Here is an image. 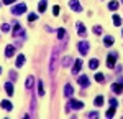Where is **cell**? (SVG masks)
<instances>
[{
	"label": "cell",
	"instance_id": "obj_1",
	"mask_svg": "<svg viewBox=\"0 0 123 119\" xmlns=\"http://www.w3.org/2000/svg\"><path fill=\"white\" fill-rule=\"evenodd\" d=\"M57 58H59V50L54 48L53 50V55H51V65H49V73L54 74L57 68Z\"/></svg>",
	"mask_w": 123,
	"mask_h": 119
},
{
	"label": "cell",
	"instance_id": "obj_2",
	"mask_svg": "<svg viewBox=\"0 0 123 119\" xmlns=\"http://www.w3.org/2000/svg\"><path fill=\"white\" fill-rule=\"evenodd\" d=\"M82 109L84 108V103H82V101H77V99H69V103H67V111H69V109Z\"/></svg>",
	"mask_w": 123,
	"mask_h": 119
},
{
	"label": "cell",
	"instance_id": "obj_3",
	"mask_svg": "<svg viewBox=\"0 0 123 119\" xmlns=\"http://www.w3.org/2000/svg\"><path fill=\"white\" fill-rule=\"evenodd\" d=\"M26 12V5L25 3H18V5H15L13 8H12V13L13 15H21V13H25Z\"/></svg>",
	"mask_w": 123,
	"mask_h": 119
},
{
	"label": "cell",
	"instance_id": "obj_4",
	"mask_svg": "<svg viewBox=\"0 0 123 119\" xmlns=\"http://www.w3.org/2000/svg\"><path fill=\"white\" fill-rule=\"evenodd\" d=\"M77 46H79V53H80V55H87V53H89V46H90V45H89V41H79V45H77Z\"/></svg>",
	"mask_w": 123,
	"mask_h": 119
},
{
	"label": "cell",
	"instance_id": "obj_5",
	"mask_svg": "<svg viewBox=\"0 0 123 119\" xmlns=\"http://www.w3.org/2000/svg\"><path fill=\"white\" fill-rule=\"evenodd\" d=\"M13 37H15V38H18V37H25L23 28L20 27V23H17V22H15V27H13Z\"/></svg>",
	"mask_w": 123,
	"mask_h": 119
},
{
	"label": "cell",
	"instance_id": "obj_6",
	"mask_svg": "<svg viewBox=\"0 0 123 119\" xmlns=\"http://www.w3.org/2000/svg\"><path fill=\"white\" fill-rule=\"evenodd\" d=\"M115 60H117V53L112 51V53L107 56V66H108V68H113L115 66Z\"/></svg>",
	"mask_w": 123,
	"mask_h": 119
},
{
	"label": "cell",
	"instance_id": "obj_7",
	"mask_svg": "<svg viewBox=\"0 0 123 119\" xmlns=\"http://www.w3.org/2000/svg\"><path fill=\"white\" fill-rule=\"evenodd\" d=\"M15 50H17L15 45H8V46H5V58H12V56L15 55Z\"/></svg>",
	"mask_w": 123,
	"mask_h": 119
},
{
	"label": "cell",
	"instance_id": "obj_8",
	"mask_svg": "<svg viewBox=\"0 0 123 119\" xmlns=\"http://www.w3.org/2000/svg\"><path fill=\"white\" fill-rule=\"evenodd\" d=\"M69 7H71V10H74V12H82V7H80L79 0H71L69 2Z\"/></svg>",
	"mask_w": 123,
	"mask_h": 119
},
{
	"label": "cell",
	"instance_id": "obj_9",
	"mask_svg": "<svg viewBox=\"0 0 123 119\" xmlns=\"http://www.w3.org/2000/svg\"><path fill=\"white\" fill-rule=\"evenodd\" d=\"M112 89H113L115 94H122L123 93V83H120V81H118V83H113V84H112Z\"/></svg>",
	"mask_w": 123,
	"mask_h": 119
},
{
	"label": "cell",
	"instance_id": "obj_10",
	"mask_svg": "<svg viewBox=\"0 0 123 119\" xmlns=\"http://www.w3.org/2000/svg\"><path fill=\"white\" fill-rule=\"evenodd\" d=\"M77 35L79 37H82V38H85V35H87V30H85V27H84V23H77Z\"/></svg>",
	"mask_w": 123,
	"mask_h": 119
},
{
	"label": "cell",
	"instance_id": "obj_11",
	"mask_svg": "<svg viewBox=\"0 0 123 119\" xmlns=\"http://www.w3.org/2000/svg\"><path fill=\"white\" fill-rule=\"evenodd\" d=\"M80 68H82V60H76V63L72 66V74H77L80 71Z\"/></svg>",
	"mask_w": 123,
	"mask_h": 119
},
{
	"label": "cell",
	"instance_id": "obj_12",
	"mask_svg": "<svg viewBox=\"0 0 123 119\" xmlns=\"http://www.w3.org/2000/svg\"><path fill=\"white\" fill-rule=\"evenodd\" d=\"M77 83H79L82 88H85V86H89V78H87L85 74H82V76H79V78H77Z\"/></svg>",
	"mask_w": 123,
	"mask_h": 119
},
{
	"label": "cell",
	"instance_id": "obj_13",
	"mask_svg": "<svg viewBox=\"0 0 123 119\" xmlns=\"http://www.w3.org/2000/svg\"><path fill=\"white\" fill-rule=\"evenodd\" d=\"M72 94H74V88H72L71 84H66V86H64V96H66V98H71Z\"/></svg>",
	"mask_w": 123,
	"mask_h": 119
},
{
	"label": "cell",
	"instance_id": "obj_14",
	"mask_svg": "<svg viewBox=\"0 0 123 119\" xmlns=\"http://www.w3.org/2000/svg\"><path fill=\"white\" fill-rule=\"evenodd\" d=\"M0 106H2L3 109H7V111H12V109H13V104L10 103L8 99H3V101L0 103Z\"/></svg>",
	"mask_w": 123,
	"mask_h": 119
},
{
	"label": "cell",
	"instance_id": "obj_15",
	"mask_svg": "<svg viewBox=\"0 0 123 119\" xmlns=\"http://www.w3.org/2000/svg\"><path fill=\"white\" fill-rule=\"evenodd\" d=\"M113 43H115V38L112 37V35H107V37L104 38V45L105 46H112Z\"/></svg>",
	"mask_w": 123,
	"mask_h": 119
},
{
	"label": "cell",
	"instance_id": "obj_16",
	"mask_svg": "<svg viewBox=\"0 0 123 119\" xmlns=\"http://www.w3.org/2000/svg\"><path fill=\"white\" fill-rule=\"evenodd\" d=\"M46 7H48V0H41L38 3V12L39 13H44L46 12Z\"/></svg>",
	"mask_w": 123,
	"mask_h": 119
},
{
	"label": "cell",
	"instance_id": "obj_17",
	"mask_svg": "<svg viewBox=\"0 0 123 119\" xmlns=\"http://www.w3.org/2000/svg\"><path fill=\"white\" fill-rule=\"evenodd\" d=\"M3 88H5V91H7V94H8V96H13V84H12L10 81L3 84Z\"/></svg>",
	"mask_w": 123,
	"mask_h": 119
},
{
	"label": "cell",
	"instance_id": "obj_18",
	"mask_svg": "<svg viewBox=\"0 0 123 119\" xmlns=\"http://www.w3.org/2000/svg\"><path fill=\"white\" fill-rule=\"evenodd\" d=\"M33 84H35V76L30 74L26 78V89H33Z\"/></svg>",
	"mask_w": 123,
	"mask_h": 119
},
{
	"label": "cell",
	"instance_id": "obj_19",
	"mask_svg": "<svg viewBox=\"0 0 123 119\" xmlns=\"http://www.w3.org/2000/svg\"><path fill=\"white\" fill-rule=\"evenodd\" d=\"M23 63H25V56H23V55H20L18 58H17V61H15L17 68H21V66H23Z\"/></svg>",
	"mask_w": 123,
	"mask_h": 119
},
{
	"label": "cell",
	"instance_id": "obj_20",
	"mask_svg": "<svg viewBox=\"0 0 123 119\" xmlns=\"http://www.w3.org/2000/svg\"><path fill=\"white\" fill-rule=\"evenodd\" d=\"M38 94L39 96H44V83L38 81Z\"/></svg>",
	"mask_w": 123,
	"mask_h": 119
},
{
	"label": "cell",
	"instance_id": "obj_21",
	"mask_svg": "<svg viewBox=\"0 0 123 119\" xmlns=\"http://www.w3.org/2000/svg\"><path fill=\"white\" fill-rule=\"evenodd\" d=\"M72 60H74V58H71V56H66V58L62 60V66H64V68H69V66H71V63H72Z\"/></svg>",
	"mask_w": 123,
	"mask_h": 119
},
{
	"label": "cell",
	"instance_id": "obj_22",
	"mask_svg": "<svg viewBox=\"0 0 123 119\" xmlns=\"http://www.w3.org/2000/svg\"><path fill=\"white\" fill-rule=\"evenodd\" d=\"M56 33H57V38H59V40H64V38H66V30H64V28H57Z\"/></svg>",
	"mask_w": 123,
	"mask_h": 119
},
{
	"label": "cell",
	"instance_id": "obj_23",
	"mask_svg": "<svg viewBox=\"0 0 123 119\" xmlns=\"http://www.w3.org/2000/svg\"><path fill=\"white\" fill-rule=\"evenodd\" d=\"M94 104L97 106V108H100V106L104 104V96H97V98L94 99Z\"/></svg>",
	"mask_w": 123,
	"mask_h": 119
},
{
	"label": "cell",
	"instance_id": "obj_24",
	"mask_svg": "<svg viewBox=\"0 0 123 119\" xmlns=\"http://www.w3.org/2000/svg\"><path fill=\"white\" fill-rule=\"evenodd\" d=\"M89 66H90V69H95V68H98V60H97V58L90 60V61H89Z\"/></svg>",
	"mask_w": 123,
	"mask_h": 119
},
{
	"label": "cell",
	"instance_id": "obj_25",
	"mask_svg": "<svg viewBox=\"0 0 123 119\" xmlns=\"http://www.w3.org/2000/svg\"><path fill=\"white\" fill-rule=\"evenodd\" d=\"M113 116H115V108H113V106H110V109L105 112V118L110 119V118H113Z\"/></svg>",
	"mask_w": 123,
	"mask_h": 119
},
{
	"label": "cell",
	"instance_id": "obj_26",
	"mask_svg": "<svg viewBox=\"0 0 123 119\" xmlns=\"http://www.w3.org/2000/svg\"><path fill=\"white\" fill-rule=\"evenodd\" d=\"M92 31H94L95 37H98V35H102V27H100V25H95L94 28H92Z\"/></svg>",
	"mask_w": 123,
	"mask_h": 119
},
{
	"label": "cell",
	"instance_id": "obj_27",
	"mask_svg": "<svg viewBox=\"0 0 123 119\" xmlns=\"http://www.w3.org/2000/svg\"><path fill=\"white\" fill-rule=\"evenodd\" d=\"M112 20H113V25H115V27H120V25H122V18H120L118 15H113Z\"/></svg>",
	"mask_w": 123,
	"mask_h": 119
},
{
	"label": "cell",
	"instance_id": "obj_28",
	"mask_svg": "<svg viewBox=\"0 0 123 119\" xmlns=\"http://www.w3.org/2000/svg\"><path fill=\"white\" fill-rule=\"evenodd\" d=\"M108 8L112 10V12H115V10L118 8V2H115V0H112V2L108 3Z\"/></svg>",
	"mask_w": 123,
	"mask_h": 119
},
{
	"label": "cell",
	"instance_id": "obj_29",
	"mask_svg": "<svg viewBox=\"0 0 123 119\" xmlns=\"http://www.w3.org/2000/svg\"><path fill=\"white\" fill-rule=\"evenodd\" d=\"M95 81H98V83H104L105 81V76L102 73H95Z\"/></svg>",
	"mask_w": 123,
	"mask_h": 119
},
{
	"label": "cell",
	"instance_id": "obj_30",
	"mask_svg": "<svg viewBox=\"0 0 123 119\" xmlns=\"http://www.w3.org/2000/svg\"><path fill=\"white\" fill-rule=\"evenodd\" d=\"M0 28H2V31H5V33H7V31H10V25H8V23H2V27H0Z\"/></svg>",
	"mask_w": 123,
	"mask_h": 119
},
{
	"label": "cell",
	"instance_id": "obj_31",
	"mask_svg": "<svg viewBox=\"0 0 123 119\" xmlns=\"http://www.w3.org/2000/svg\"><path fill=\"white\" fill-rule=\"evenodd\" d=\"M36 18H38V15H36V13H30V15H28V20H30V23H31V22H35Z\"/></svg>",
	"mask_w": 123,
	"mask_h": 119
},
{
	"label": "cell",
	"instance_id": "obj_32",
	"mask_svg": "<svg viewBox=\"0 0 123 119\" xmlns=\"http://www.w3.org/2000/svg\"><path fill=\"white\" fill-rule=\"evenodd\" d=\"M8 74H10V79H12V81H17V78H18V76H17V73H15V71H10Z\"/></svg>",
	"mask_w": 123,
	"mask_h": 119
},
{
	"label": "cell",
	"instance_id": "obj_33",
	"mask_svg": "<svg viewBox=\"0 0 123 119\" xmlns=\"http://www.w3.org/2000/svg\"><path fill=\"white\" fill-rule=\"evenodd\" d=\"M87 118H90V119L98 118V112H95V111H92V112H89V114H87Z\"/></svg>",
	"mask_w": 123,
	"mask_h": 119
},
{
	"label": "cell",
	"instance_id": "obj_34",
	"mask_svg": "<svg viewBox=\"0 0 123 119\" xmlns=\"http://www.w3.org/2000/svg\"><path fill=\"white\" fill-rule=\"evenodd\" d=\"M108 101H110V106H113V108H117V99H115V98H110Z\"/></svg>",
	"mask_w": 123,
	"mask_h": 119
},
{
	"label": "cell",
	"instance_id": "obj_35",
	"mask_svg": "<svg viewBox=\"0 0 123 119\" xmlns=\"http://www.w3.org/2000/svg\"><path fill=\"white\" fill-rule=\"evenodd\" d=\"M53 13H54L56 17H57V15H59V7H57V5H56V7H54V8H53Z\"/></svg>",
	"mask_w": 123,
	"mask_h": 119
},
{
	"label": "cell",
	"instance_id": "obj_36",
	"mask_svg": "<svg viewBox=\"0 0 123 119\" xmlns=\"http://www.w3.org/2000/svg\"><path fill=\"white\" fill-rule=\"evenodd\" d=\"M2 2H3V5H10V3H13L15 0H2Z\"/></svg>",
	"mask_w": 123,
	"mask_h": 119
},
{
	"label": "cell",
	"instance_id": "obj_37",
	"mask_svg": "<svg viewBox=\"0 0 123 119\" xmlns=\"http://www.w3.org/2000/svg\"><path fill=\"white\" fill-rule=\"evenodd\" d=\"M118 81H120V83H123V76H122V74H118Z\"/></svg>",
	"mask_w": 123,
	"mask_h": 119
},
{
	"label": "cell",
	"instance_id": "obj_38",
	"mask_svg": "<svg viewBox=\"0 0 123 119\" xmlns=\"http://www.w3.org/2000/svg\"><path fill=\"white\" fill-rule=\"evenodd\" d=\"M122 37H123V30H122Z\"/></svg>",
	"mask_w": 123,
	"mask_h": 119
},
{
	"label": "cell",
	"instance_id": "obj_39",
	"mask_svg": "<svg viewBox=\"0 0 123 119\" xmlns=\"http://www.w3.org/2000/svg\"><path fill=\"white\" fill-rule=\"evenodd\" d=\"M0 73H2V68H0Z\"/></svg>",
	"mask_w": 123,
	"mask_h": 119
},
{
	"label": "cell",
	"instance_id": "obj_40",
	"mask_svg": "<svg viewBox=\"0 0 123 119\" xmlns=\"http://www.w3.org/2000/svg\"><path fill=\"white\" fill-rule=\"evenodd\" d=\"M122 2H123V0H122Z\"/></svg>",
	"mask_w": 123,
	"mask_h": 119
}]
</instances>
